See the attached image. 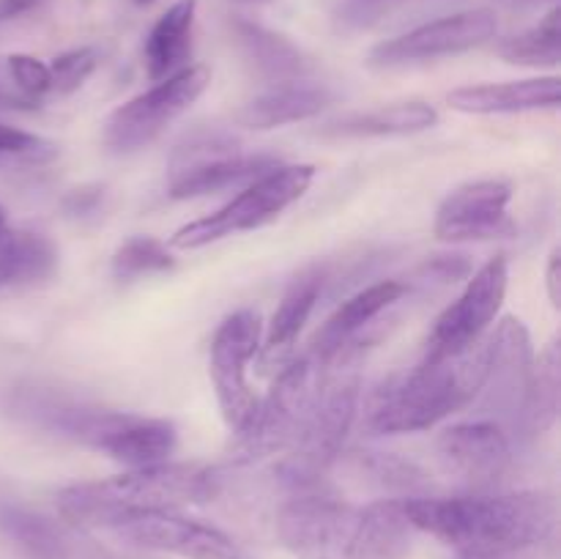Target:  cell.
<instances>
[{
	"label": "cell",
	"mask_w": 561,
	"mask_h": 559,
	"mask_svg": "<svg viewBox=\"0 0 561 559\" xmlns=\"http://www.w3.org/2000/svg\"><path fill=\"white\" fill-rule=\"evenodd\" d=\"M496 31L499 16L493 9L458 11V14L425 22L414 31L376 44L367 60L373 66H381V69H392V66L447 58V55H460L482 47V44L496 36Z\"/></svg>",
	"instance_id": "obj_12"
},
{
	"label": "cell",
	"mask_w": 561,
	"mask_h": 559,
	"mask_svg": "<svg viewBox=\"0 0 561 559\" xmlns=\"http://www.w3.org/2000/svg\"><path fill=\"white\" fill-rule=\"evenodd\" d=\"M323 376H327V365L316 360L310 351L279 367L268 395L257 400L252 420L247 422L244 431L236 433L241 458H274L294 449L316 409Z\"/></svg>",
	"instance_id": "obj_6"
},
{
	"label": "cell",
	"mask_w": 561,
	"mask_h": 559,
	"mask_svg": "<svg viewBox=\"0 0 561 559\" xmlns=\"http://www.w3.org/2000/svg\"><path fill=\"white\" fill-rule=\"evenodd\" d=\"M9 228V219H5V208L0 206V230H5Z\"/></svg>",
	"instance_id": "obj_38"
},
{
	"label": "cell",
	"mask_w": 561,
	"mask_h": 559,
	"mask_svg": "<svg viewBox=\"0 0 561 559\" xmlns=\"http://www.w3.org/2000/svg\"><path fill=\"white\" fill-rule=\"evenodd\" d=\"M179 447V427L159 417L124 414L118 411L110 431L99 438V453L110 455L115 464L126 469H146V466L168 464Z\"/></svg>",
	"instance_id": "obj_18"
},
{
	"label": "cell",
	"mask_w": 561,
	"mask_h": 559,
	"mask_svg": "<svg viewBox=\"0 0 561 559\" xmlns=\"http://www.w3.org/2000/svg\"><path fill=\"white\" fill-rule=\"evenodd\" d=\"M405 283L400 280H381V283H373L367 288H362L359 294H354L351 299H345L343 305L334 310V316L329 318L321 327V332L316 334L310 345V354L316 360H321L323 365L334 362L337 356L348 354V351H359V334L370 327L376 318H381L389 307L398 305L405 296Z\"/></svg>",
	"instance_id": "obj_17"
},
{
	"label": "cell",
	"mask_w": 561,
	"mask_h": 559,
	"mask_svg": "<svg viewBox=\"0 0 561 559\" xmlns=\"http://www.w3.org/2000/svg\"><path fill=\"white\" fill-rule=\"evenodd\" d=\"M175 266V258L170 255L168 244L151 236H135L124 241L113 255V274L118 280H137L148 274L170 272Z\"/></svg>",
	"instance_id": "obj_29"
},
{
	"label": "cell",
	"mask_w": 561,
	"mask_h": 559,
	"mask_svg": "<svg viewBox=\"0 0 561 559\" xmlns=\"http://www.w3.org/2000/svg\"><path fill=\"white\" fill-rule=\"evenodd\" d=\"M312 179H316L312 164H277L244 184V190L222 208L175 230L170 236V247L201 250V247L228 239L233 233L263 228L266 223L277 219L285 208L294 206L310 190Z\"/></svg>",
	"instance_id": "obj_7"
},
{
	"label": "cell",
	"mask_w": 561,
	"mask_h": 559,
	"mask_svg": "<svg viewBox=\"0 0 561 559\" xmlns=\"http://www.w3.org/2000/svg\"><path fill=\"white\" fill-rule=\"evenodd\" d=\"M239 3H255V5H261V3H272V0H239Z\"/></svg>",
	"instance_id": "obj_39"
},
{
	"label": "cell",
	"mask_w": 561,
	"mask_h": 559,
	"mask_svg": "<svg viewBox=\"0 0 561 559\" xmlns=\"http://www.w3.org/2000/svg\"><path fill=\"white\" fill-rule=\"evenodd\" d=\"M496 559H504V557H496Z\"/></svg>",
	"instance_id": "obj_41"
},
{
	"label": "cell",
	"mask_w": 561,
	"mask_h": 559,
	"mask_svg": "<svg viewBox=\"0 0 561 559\" xmlns=\"http://www.w3.org/2000/svg\"><path fill=\"white\" fill-rule=\"evenodd\" d=\"M236 33H239V42L244 47V55L250 58V64L266 80H301L307 75V69H310L301 49L296 44H290L285 36H279V33L266 31L261 25H252V22H236Z\"/></svg>",
	"instance_id": "obj_26"
},
{
	"label": "cell",
	"mask_w": 561,
	"mask_h": 559,
	"mask_svg": "<svg viewBox=\"0 0 561 559\" xmlns=\"http://www.w3.org/2000/svg\"><path fill=\"white\" fill-rule=\"evenodd\" d=\"M277 164L279 159L268 153H239L230 140L208 137L203 142H192L184 162L173 170L170 197L192 201V197L217 195L236 184H250L252 179Z\"/></svg>",
	"instance_id": "obj_15"
},
{
	"label": "cell",
	"mask_w": 561,
	"mask_h": 559,
	"mask_svg": "<svg viewBox=\"0 0 561 559\" xmlns=\"http://www.w3.org/2000/svg\"><path fill=\"white\" fill-rule=\"evenodd\" d=\"M110 532L146 551L175 554L184 559H252L236 537L206 521L190 518L179 510H151L121 521Z\"/></svg>",
	"instance_id": "obj_11"
},
{
	"label": "cell",
	"mask_w": 561,
	"mask_h": 559,
	"mask_svg": "<svg viewBox=\"0 0 561 559\" xmlns=\"http://www.w3.org/2000/svg\"><path fill=\"white\" fill-rule=\"evenodd\" d=\"M329 102H332L329 88L316 85V82H274L268 91L250 99V102L236 113V121H239L241 126H250V129H274V126L312 118V115L321 113L323 107H329Z\"/></svg>",
	"instance_id": "obj_21"
},
{
	"label": "cell",
	"mask_w": 561,
	"mask_h": 559,
	"mask_svg": "<svg viewBox=\"0 0 561 559\" xmlns=\"http://www.w3.org/2000/svg\"><path fill=\"white\" fill-rule=\"evenodd\" d=\"M131 3H135V5H151V3H157V0H131Z\"/></svg>",
	"instance_id": "obj_40"
},
{
	"label": "cell",
	"mask_w": 561,
	"mask_h": 559,
	"mask_svg": "<svg viewBox=\"0 0 561 559\" xmlns=\"http://www.w3.org/2000/svg\"><path fill=\"white\" fill-rule=\"evenodd\" d=\"M362 466H365L367 475H373V480H376L378 486L394 488V491L403 493L400 499L411 497V491H414V488H420L422 482H425V480H422L425 475H422V471L416 469L411 460L398 458V455L373 453V455H367L365 464H362Z\"/></svg>",
	"instance_id": "obj_31"
},
{
	"label": "cell",
	"mask_w": 561,
	"mask_h": 559,
	"mask_svg": "<svg viewBox=\"0 0 561 559\" xmlns=\"http://www.w3.org/2000/svg\"><path fill=\"white\" fill-rule=\"evenodd\" d=\"M38 104L31 102V99L20 96V93L14 91H5L3 85H0V110H36Z\"/></svg>",
	"instance_id": "obj_37"
},
{
	"label": "cell",
	"mask_w": 561,
	"mask_h": 559,
	"mask_svg": "<svg viewBox=\"0 0 561 559\" xmlns=\"http://www.w3.org/2000/svg\"><path fill=\"white\" fill-rule=\"evenodd\" d=\"M222 488L214 469L192 464H159L126 469L110 480L75 482L58 491L60 518L80 529H113L121 521L151 510H179L203 504Z\"/></svg>",
	"instance_id": "obj_3"
},
{
	"label": "cell",
	"mask_w": 561,
	"mask_h": 559,
	"mask_svg": "<svg viewBox=\"0 0 561 559\" xmlns=\"http://www.w3.org/2000/svg\"><path fill=\"white\" fill-rule=\"evenodd\" d=\"M546 288H548V296H551V305L559 307V299H561V258H559V250L553 252L551 261H548Z\"/></svg>",
	"instance_id": "obj_34"
},
{
	"label": "cell",
	"mask_w": 561,
	"mask_h": 559,
	"mask_svg": "<svg viewBox=\"0 0 561 559\" xmlns=\"http://www.w3.org/2000/svg\"><path fill=\"white\" fill-rule=\"evenodd\" d=\"M55 153H58L55 142L16 129V126L0 124V157L25 159V162H49Z\"/></svg>",
	"instance_id": "obj_33"
},
{
	"label": "cell",
	"mask_w": 561,
	"mask_h": 559,
	"mask_svg": "<svg viewBox=\"0 0 561 559\" xmlns=\"http://www.w3.org/2000/svg\"><path fill=\"white\" fill-rule=\"evenodd\" d=\"M438 124V113L427 102H398L383 104L370 113H356L329 126L332 135L343 137H383V135H414Z\"/></svg>",
	"instance_id": "obj_25"
},
{
	"label": "cell",
	"mask_w": 561,
	"mask_h": 559,
	"mask_svg": "<svg viewBox=\"0 0 561 559\" xmlns=\"http://www.w3.org/2000/svg\"><path fill=\"white\" fill-rule=\"evenodd\" d=\"M488 345H491V367H488L485 387L474 406L485 420L515 427L526 389H529L531 365H535L529 329L524 327V321L507 316L499 321L496 332L488 338Z\"/></svg>",
	"instance_id": "obj_13"
},
{
	"label": "cell",
	"mask_w": 561,
	"mask_h": 559,
	"mask_svg": "<svg viewBox=\"0 0 561 559\" xmlns=\"http://www.w3.org/2000/svg\"><path fill=\"white\" fill-rule=\"evenodd\" d=\"M561 360L559 343H548L540 356H535L529 376V389H526L524 406L515 431L524 436H542L551 431L559 420V387H561Z\"/></svg>",
	"instance_id": "obj_24"
},
{
	"label": "cell",
	"mask_w": 561,
	"mask_h": 559,
	"mask_svg": "<svg viewBox=\"0 0 561 559\" xmlns=\"http://www.w3.org/2000/svg\"><path fill=\"white\" fill-rule=\"evenodd\" d=\"M263 318L257 310H236L219 323L208 351V376L225 422L241 433L257 409L255 389L247 381V367L261 351Z\"/></svg>",
	"instance_id": "obj_9"
},
{
	"label": "cell",
	"mask_w": 561,
	"mask_h": 559,
	"mask_svg": "<svg viewBox=\"0 0 561 559\" xmlns=\"http://www.w3.org/2000/svg\"><path fill=\"white\" fill-rule=\"evenodd\" d=\"M99 190H77V192H71V197L69 201H66V206L71 208V212H80V214H85V212H91V206L93 203H99Z\"/></svg>",
	"instance_id": "obj_36"
},
{
	"label": "cell",
	"mask_w": 561,
	"mask_h": 559,
	"mask_svg": "<svg viewBox=\"0 0 561 559\" xmlns=\"http://www.w3.org/2000/svg\"><path fill=\"white\" fill-rule=\"evenodd\" d=\"M405 518L463 559H496L542 546L559 521L557 499L546 491L463 493V497H405Z\"/></svg>",
	"instance_id": "obj_1"
},
{
	"label": "cell",
	"mask_w": 561,
	"mask_h": 559,
	"mask_svg": "<svg viewBox=\"0 0 561 559\" xmlns=\"http://www.w3.org/2000/svg\"><path fill=\"white\" fill-rule=\"evenodd\" d=\"M42 0H0V22L16 20V16L33 11Z\"/></svg>",
	"instance_id": "obj_35"
},
{
	"label": "cell",
	"mask_w": 561,
	"mask_h": 559,
	"mask_svg": "<svg viewBox=\"0 0 561 559\" xmlns=\"http://www.w3.org/2000/svg\"><path fill=\"white\" fill-rule=\"evenodd\" d=\"M197 0H175L157 22L142 47L146 58V75L153 82L173 77L175 71L190 66L192 55V31H195Z\"/></svg>",
	"instance_id": "obj_22"
},
{
	"label": "cell",
	"mask_w": 561,
	"mask_h": 559,
	"mask_svg": "<svg viewBox=\"0 0 561 559\" xmlns=\"http://www.w3.org/2000/svg\"><path fill=\"white\" fill-rule=\"evenodd\" d=\"M49 66V82H53V93L66 96V93H75L88 77L96 71L99 66V53L93 47H77L69 53H60L58 58H53Z\"/></svg>",
	"instance_id": "obj_30"
},
{
	"label": "cell",
	"mask_w": 561,
	"mask_h": 559,
	"mask_svg": "<svg viewBox=\"0 0 561 559\" xmlns=\"http://www.w3.org/2000/svg\"><path fill=\"white\" fill-rule=\"evenodd\" d=\"M321 285L323 280L318 272H301L290 283V288L285 290L283 301L274 310L272 321H268L266 340H263L261 351H257L263 370H268V367L279 370V367H285L294 360V345L299 340L305 323L310 321L312 310H316Z\"/></svg>",
	"instance_id": "obj_20"
},
{
	"label": "cell",
	"mask_w": 561,
	"mask_h": 559,
	"mask_svg": "<svg viewBox=\"0 0 561 559\" xmlns=\"http://www.w3.org/2000/svg\"><path fill=\"white\" fill-rule=\"evenodd\" d=\"M5 66H9V77L20 96L38 104L47 93H53L49 66L44 64V60L33 58V55H9V58H5Z\"/></svg>",
	"instance_id": "obj_32"
},
{
	"label": "cell",
	"mask_w": 561,
	"mask_h": 559,
	"mask_svg": "<svg viewBox=\"0 0 561 559\" xmlns=\"http://www.w3.org/2000/svg\"><path fill=\"white\" fill-rule=\"evenodd\" d=\"M507 64L518 66H557L561 60V11L553 5L535 27L504 38L496 47Z\"/></svg>",
	"instance_id": "obj_27"
},
{
	"label": "cell",
	"mask_w": 561,
	"mask_h": 559,
	"mask_svg": "<svg viewBox=\"0 0 561 559\" xmlns=\"http://www.w3.org/2000/svg\"><path fill=\"white\" fill-rule=\"evenodd\" d=\"M356 354L337 356L327 365L321 395L312 409L310 422L294 449L285 453L277 464V475L285 486L294 491H310L318 480L329 471V466L340 458L345 438L354 427L356 411H359V370H356Z\"/></svg>",
	"instance_id": "obj_5"
},
{
	"label": "cell",
	"mask_w": 561,
	"mask_h": 559,
	"mask_svg": "<svg viewBox=\"0 0 561 559\" xmlns=\"http://www.w3.org/2000/svg\"><path fill=\"white\" fill-rule=\"evenodd\" d=\"M436 455L449 477L482 491L496 486L513 466V438L496 420L477 417L444 427L436 438Z\"/></svg>",
	"instance_id": "obj_14"
},
{
	"label": "cell",
	"mask_w": 561,
	"mask_h": 559,
	"mask_svg": "<svg viewBox=\"0 0 561 559\" xmlns=\"http://www.w3.org/2000/svg\"><path fill=\"white\" fill-rule=\"evenodd\" d=\"M208 85H211V69L203 64L186 66L173 77H164L110 113V118L104 121V142L113 151H137L148 146L179 115H184Z\"/></svg>",
	"instance_id": "obj_8"
},
{
	"label": "cell",
	"mask_w": 561,
	"mask_h": 559,
	"mask_svg": "<svg viewBox=\"0 0 561 559\" xmlns=\"http://www.w3.org/2000/svg\"><path fill=\"white\" fill-rule=\"evenodd\" d=\"M58 266V250L44 233L0 230V290L47 280Z\"/></svg>",
	"instance_id": "obj_23"
},
{
	"label": "cell",
	"mask_w": 561,
	"mask_h": 559,
	"mask_svg": "<svg viewBox=\"0 0 561 559\" xmlns=\"http://www.w3.org/2000/svg\"><path fill=\"white\" fill-rule=\"evenodd\" d=\"M513 186L499 179L471 181L444 197L436 212V236L442 241H482L510 236L515 230L510 219Z\"/></svg>",
	"instance_id": "obj_16"
},
{
	"label": "cell",
	"mask_w": 561,
	"mask_h": 559,
	"mask_svg": "<svg viewBox=\"0 0 561 559\" xmlns=\"http://www.w3.org/2000/svg\"><path fill=\"white\" fill-rule=\"evenodd\" d=\"M449 107L471 115L529 113V110H557L561 102V80L529 77L513 82H482V85L458 88L447 96Z\"/></svg>",
	"instance_id": "obj_19"
},
{
	"label": "cell",
	"mask_w": 561,
	"mask_h": 559,
	"mask_svg": "<svg viewBox=\"0 0 561 559\" xmlns=\"http://www.w3.org/2000/svg\"><path fill=\"white\" fill-rule=\"evenodd\" d=\"M510 285V269L504 255L491 258L466 283L463 294L436 318L427 334L425 354L420 362H438L480 343L485 329L496 321Z\"/></svg>",
	"instance_id": "obj_10"
},
{
	"label": "cell",
	"mask_w": 561,
	"mask_h": 559,
	"mask_svg": "<svg viewBox=\"0 0 561 559\" xmlns=\"http://www.w3.org/2000/svg\"><path fill=\"white\" fill-rule=\"evenodd\" d=\"M0 526L31 559H66L64 537L55 524L20 507L0 510Z\"/></svg>",
	"instance_id": "obj_28"
},
{
	"label": "cell",
	"mask_w": 561,
	"mask_h": 559,
	"mask_svg": "<svg viewBox=\"0 0 561 559\" xmlns=\"http://www.w3.org/2000/svg\"><path fill=\"white\" fill-rule=\"evenodd\" d=\"M491 367V345L480 340L460 354L420 362L376 395L367 427L376 433H420L477 403Z\"/></svg>",
	"instance_id": "obj_4"
},
{
	"label": "cell",
	"mask_w": 561,
	"mask_h": 559,
	"mask_svg": "<svg viewBox=\"0 0 561 559\" xmlns=\"http://www.w3.org/2000/svg\"><path fill=\"white\" fill-rule=\"evenodd\" d=\"M414 532L400 499L354 504L305 491L277 515L279 543L296 559H405Z\"/></svg>",
	"instance_id": "obj_2"
}]
</instances>
